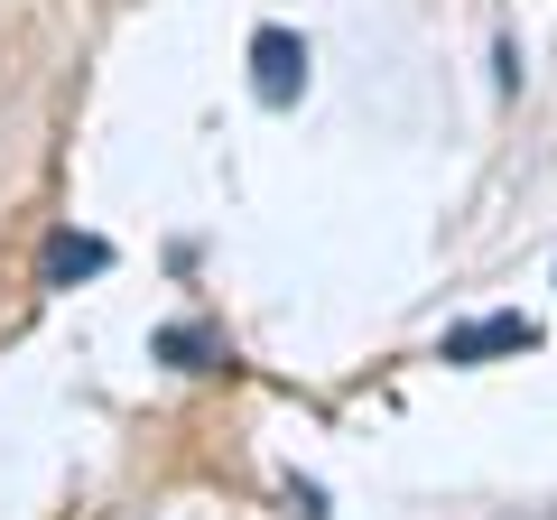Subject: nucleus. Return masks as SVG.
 <instances>
[{
  "instance_id": "2",
  "label": "nucleus",
  "mask_w": 557,
  "mask_h": 520,
  "mask_svg": "<svg viewBox=\"0 0 557 520\" xmlns=\"http://www.w3.org/2000/svg\"><path fill=\"white\" fill-rule=\"evenodd\" d=\"M539 344V317H474L437 344V362H493V354H530Z\"/></svg>"
},
{
  "instance_id": "1",
  "label": "nucleus",
  "mask_w": 557,
  "mask_h": 520,
  "mask_svg": "<svg viewBox=\"0 0 557 520\" xmlns=\"http://www.w3.org/2000/svg\"><path fill=\"white\" fill-rule=\"evenodd\" d=\"M251 94L270 102V112H288V102L307 94V38L298 28H251Z\"/></svg>"
},
{
  "instance_id": "3",
  "label": "nucleus",
  "mask_w": 557,
  "mask_h": 520,
  "mask_svg": "<svg viewBox=\"0 0 557 520\" xmlns=\"http://www.w3.org/2000/svg\"><path fill=\"white\" fill-rule=\"evenodd\" d=\"M94 270H112V242L102 233H57L38 251V288H75V280H94Z\"/></svg>"
},
{
  "instance_id": "4",
  "label": "nucleus",
  "mask_w": 557,
  "mask_h": 520,
  "mask_svg": "<svg viewBox=\"0 0 557 520\" xmlns=\"http://www.w3.org/2000/svg\"><path fill=\"white\" fill-rule=\"evenodd\" d=\"M159 354H168V362H186V372H205V362H233V344L196 335V325H168V335H159Z\"/></svg>"
}]
</instances>
